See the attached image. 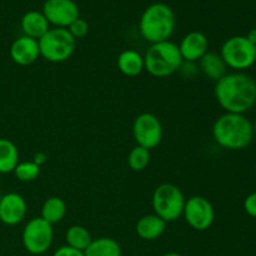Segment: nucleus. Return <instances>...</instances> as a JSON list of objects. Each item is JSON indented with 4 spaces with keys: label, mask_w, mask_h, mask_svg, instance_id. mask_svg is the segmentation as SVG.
<instances>
[{
    "label": "nucleus",
    "mask_w": 256,
    "mask_h": 256,
    "mask_svg": "<svg viewBox=\"0 0 256 256\" xmlns=\"http://www.w3.org/2000/svg\"><path fill=\"white\" fill-rule=\"evenodd\" d=\"M214 94L225 112L245 114L256 102V82L242 72H230L215 82Z\"/></svg>",
    "instance_id": "nucleus-1"
},
{
    "label": "nucleus",
    "mask_w": 256,
    "mask_h": 256,
    "mask_svg": "<svg viewBox=\"0 0 256 256\" xmlns=\"http://www.w3.org/2000/svg\"><path fill=\"white\" fill-rule=\"evenodd\" d=\"M212 136L224 149L242 150L252 142L254 128L244 114L225 112L215 120Z\"/></svg>",
    "instance_id": "nucleus-2"
},
{
    "label": "nucleus",
    "mask_w": 256,
    "mask_h": 256,
    "mask_svg": "<svg viewBox=\"0 0 256 256\" xmlns=\"http://www.w3.org/2000/svg\"><path fill=\"white\" fill-rule=\"evenodd\" d=\"M174 10L165 2H152L142 12L139 22L140 34L146 42H166L175 30Z\"/></svg>",
    "instance_id": "nucleus-3"
},
{
    "label": "nucleus",
    "mask_w": 256,
    "mask_h": 256,
    "mask_svg": "<svg viewBox=\"0 0 256 256\" xmlns=\"http://www.w3.org/2000/svg\"><path fill=\"white\" fill-rule=\"evenodd\" d=\"M182 62L179 46L170 40L152 44L144 56L145 70L155 78H166L179 72Z\"/></svg>",
    "instance_id": "nucleus-4"
},
{
    "label": "nucleus",
    "mask_w": 256,
    "mask_h": 256,
    "mask_svg": "<svg viewBox=\"0 0 256 256\" xmlns=\"http://www.w3.org/2000/svg\"><path fill=\"white\" fill-rule=\"evenodd\" d=\"M40 56L50 62H64L74 54L76 40L65 28L49 29L39 40Z\"/></svg>",
    "instance_id": "nucleus-5"
},
{
    "label": "nucleus",
    "mask_w": 256,
    "mask_h": 256,
    "mask_svg": "<svg viewBox=\"0 0 256 256\" xmlns=\"http://www.w3.org/2000/svg\"><path fill=\"white\" fill-rule=\"evenodd\" d=\"M184 194L182 189L174 184H165L159 185L154 190L152 196V205L154 214L162 218L164 222H175L182 216L185 206Z\"/></svg>",
    "instance_id": "nucleus-6"
},
{
    "label": "nucleus",
    "mask_w": 256,
    "mask_h": 256,
    "mask_svg": "<svg viewBox=\"0 0 256 256\" xmlns=\"http://www.w3.org/2000/svg\"><path fill=\"white\" fill-rule=\"evenodd\" d=\"M220 55L228 68L242 72L255 64L256 46L248 40L246 36L236 35L225 40Z\"/></svg>",
    "instance_id": "nucleus-7"
},
{
    "label": "nucleus",
    "mask_w": 256,
    "mask_h": 256,
    "mask_svg": "<svg viewBox=\"0 0 256 256\" xmlns=\"http://www.w3.org/2000/svg\"><path fill=\"white\" fill-rule=\"evenodd\" d=\"M54 240L52 225L42 218H32L22 229V242L25 250L32 255L45 254Z\"/></svg>",
    "instance_id": "nucleus-8"
},
{
    "label": "nucleus",
    "mask_w": 256,
    "mask_h": 256,
    "mask_svg": "<svg viewBox=\"0 0 256 256\" xmlns=\"http://www.w3.org/2000/svg\"><path fill=\"white\" fill-rule=\"evenodd\" d=\"M132 135L136 145L152 150L162 140V125L156 115L142 112L132 122Z\"/></svg>",
    "instance_id": "nucleus-9"
},
{
    "label": "nucleus",
    "mask_w": 256,
    "mask_h": 256,
    "mask_svg": "<svg viewBox=\"0 0 256 256\" xmlns=\"http://www.w3.org/2000/svg\"><path fill=\"white\" fill-rule=\"evenodd\" d=\"M185 222L189 226L198 232H205L210 229L215 220V210L212 202L204 196L195 195L185 202L182 212Z\"/></svg>",
    "instance_id": "nucleus-10"
},
{
    "label": "nucleus",
    "mask_w": 256,
    "mask_h": 256,
    "mask_svg": "<svg viewBox=\"0 0 256 256\" xmlns=\"http://www.w3.org/2000/svg\"><path fill=\"white\" fill-rule=\"evenodd\" d=\"M42 12L49 24L65 29L79 18V8L74 0H46Z\"/></svg>",
    "instance_id": "nucleus-11"
},
{
    "label": "nucleus",
    "mask_w": 256,
    "mask_h": 256,
    "mask_svg": "<svg viewBox=\"0 0 256 256\" xmlns=\"http://www.w3.org/2000/svg\"><path fill=\"white\" fill-rule=\"evenodd\" d=\"M28 205L18 192H8L0 198V222L8 226L20 224L25 219Z\"/></svg>",
    "instance_id": "nucleus-12"
},
{
    "label": "nucleus",
    "mask_w": 256,
    "mask_h": 256,
    "mask_svg": "<svg viewBox=\"0 0 256 256\" xmlns=\"http://www.w3.org/2000/svg\"><path fill=\"white\" fill-rule=\"evenodd\" d=\"M178 46L184 62H196L208 52L209 40L204 32H190L182 38Z\"/></svg>",
    "instance_id": "nucleus-13"
},
{
    "label": "nucleus",
    "mask_w": 256,
    "mask_h": 256,
    "mask_svg": "<svg viewBox=\"0 0 256 256\" xmlns=\"http://www.w3.org/2000/svg\"><path fill=\"white\" fill-rule=\"evenodd\" d=\"M40 56L39 42L29 36L18 38L10 46V58L18 65H30L36 62Z\"/></svg>",
    "instance_id": "nucleus-14"
},
{
    "label": "nucleus",
    "mask_w": 256,
    "mask_h": 256,
    "mask_svg": "<svg viewBox=\"0 0 256 256\" xmlns=\"http://www.w3.org/2000/svg\"><path fill=\"white\" fill-rule=\"evenodd\" d=\"M136 234L140 239L152 242L156 240L164 234L166 229V222L155 214L144 215L136 222Z\"/></svg>",
    "instance_id": "nucleus-15"
},
{
    "label": "nucleus",
    "mask_w": 256,
    "mask_h": 256,
    "mask_svg": "<svg viewBox=\"0 0 256 256\" xmlns=\"http://www.w3.org/2000/svg\"><path fill=\"white\" fill-rule=\"evenodd\" d=\"M20 25H22V30L25 36L35 40H39L50 29V24L42 12H36V10H30L25 12L22 15Z\"/></svg>",
    "instance_id": "nucleus-16"
},
{
    "label": "nucleus",
    "mask_w": 256,
    "mask_h": 256,
    "mask_svg": "<svg viewBox=\"0 0 256 256\" xmlns=\"http://www.w3.org/2000/svg\"><path fill=\"white\" fill-rule=\"evenodd\" d=\"M199 69L208 79L216 82L224 75H226L228 66L224 60H222V55L216 54V52H208L199 60Z\"/></svg>",
    "instance_id": "nucleus-17"
},
{
    "label": "nucleus",
    "mask_w": 256,
    "mask_h": 256,
    "mask_svg": "<svg viewBox=\"0 0 256 256\" xmlns=\"http://www.w3.org/2000/svg\"><path fill=\"white\" fill-rule=\"evenodd\" d=\"M116 64L118 69L122 74L130 78L138 76L145 69L144 56L132 49H128L120 52L119 56H118Z\"/></svg>",
    "instance_id": "nucleus-18"
},
{
    "label": "nucleus",
    "mask_w": 256,
    "mask_h": 256,
    "mask_svg": "<svg viewBox=\"0 0 256 256\" xmlns=\"http://www.w3.org/2000/svg\"><path fill=\"white\" fill-rule=\"evenodd\" d=\"M85 256H122V246L112 238H98L92 239L89 246L85 249Z\"/></svg>",
    "instance_id": "nucleus-19"
},
{
    "label": "nucleus",
    "mask_w": 256,
    "mask_h": 256,
    "mask_svg": "<svg viewBox=\"0 0 256 256\" xmlns=\"http://www.w3.org/2000/svg\"><path fill=\"white\" fill-rule=\"evenodd\" d=\"M19 164V150L9 139L0 138V174L14 172Z\"/></svg>",
    "instance_id": "nucleus-20"
},
{
    "label": "nucleus",
    "mask_w": 256,
    "mask_h": 256,
    "mask_svg": "<svg viewBox=\"0 0 256 256\" xmlns=\"http://www.w3.org/2000/svg\"><path fill=\"white\" fill-rule=\"evenodd\" d=\"M66 215V202L59 196L48 198L42 206V215L40 218L54 225L60 222Z\"/></svg>",
    "instance_id": "nucleus-21"
},
{
    "label": "nucleus",
    "mask_w": 256,
    "mask_h": 256,
    "mask_svg": "<svg viewBox=\"0 0 256 256\" xmlns=\"http://www.w3.org/2000/svg\"><path fill=\"white\" fill-rule=\"evenodd\" d=\"M65 242L68 246L79 252H85L92 242V234L82 225H72L65 232Z\"/></svg>",
    "instance_id": "nucleus-22"
},
{
    "label": "nucleus",
    "mask_w": 256,
    "mask_h": 256,
    "mask_svg": "<svg viewBox=\"0 0 256 256\" xmlns=\"http://www.w3.org/2000/svg\"><path fill=\"white\" fill-rule=\"evenodd\" d=\"M149 162L150 150L139 146V145L132 148L128 155V165L132 172H142V170L146 169Z\"/></svg>",
    "instance_id": "nucleus-23"
},
{
    "label": "nucleus",
    "mask_w": 256,
    "mask_h": 256,
    "mask_svg": "<svg viewBox=\"0 0 256 256\" xmlns=\"http://www.w3.org/2000/svg\"><path fill=\"white\" fill-rule=\"evenodd\" d=\"M12 172L19 182H34L40 175V166L34 162H19Z\"/></svg>",
    "instance_id": "nucleus-24"
},
{
    "label": "nucleus",
    "mask_w": 256,
    "mask_h": 256,
    "mask_svg": "<svg viewBox=\"0 0 256 256\" xmlns=\"http://www.w3.org/2000/svg\"><path fill=\"white\" fill-rule=\"evenodd\" d=\"M68 30H69V32L72 35V38H74L75 40L82 39V38L86 36L88 32H89V24H88L86 20L82 19V18L79 16L68 26Z\"/></svg>",
    "instance_id": "nucleus-25"
},
{
    "label": "nucleus",
    "mask_w": 256,
    "mask_h": 256,
    "mask_svg": "<svg viewBox=\"0 0 256 256\" xmlns=\"http://www.w3.org/2000/svg\"><path fill=\"white\" fill-rule=\"evenodd\" d=\"M244 210L252 218H256V192L248 195L244 200Z\"/></svg>",
    "instance_id": "nucleus-26"
},
{
    "label": "nucleus",
    "mask_w": 256,
    "mask_h": 256,
    "mask_svg": "<svg viewBox=\"0 0 256 256\" xmlns=\"http://www.w3.org/2000/svg\"><path fill=\"white\" fill-rule=\"evenodd\" d=\"M52 256H85V254L84 252H79V250H75L65 245V246H60L59 249L55 250Z\"/></svg>",
    "instance_id": "nucleus-27"
},
{
    "label": "nucleus",
    "mask_w": 256,
    "mask_h": 256,
    "mask_svg": "<svg viewBox=\"0 0 256 256\" xmlns=\"http://www.w3.org/2000/svg\"><path fill=\"white\" fill-rule=\"evenodd\" d=\"M32 162H34L35 164L39 165V166H42V164H44L45 162V155L42 154V152H38V154H35L34 160H32Z\"/></svg>",
    "instance_id": "nucleus-28"
},
{
    "label": "nucleus",
    "mask_w": 256,
    "mask_h": 256,
    "mask_svg": "<svg viewBox=\"0 0 256 256\" xmlns=\"http://www.w3.org/2000/svg\"><path fill=\"white\" fill-rule=\"evenodd\" d=\"M246 38L252 44H254L256 46V28H254V29H252L249 32H248Z\"/></svg>",
    "instance_id": "nucleus-29"
},
{
    "label": "nucleus",
    "mask_w": 256,
    "mask_h": 256,
    "mask_svg": "<svg viewBox=\"0 0 256 256\" xmlns=\"http://www.w3.org/2000/svg\"><path fill=\"white\" fill-rule=\"evenodd\" d=\"M162 256H182V255L179 254V252H166V254H164V255H162Z\"/></svg>",
    "instance_id": "nucleus-30"
},
{
    "label": "nucleus",
    "mask_w": 256,
    "mask_h": 256,
    "mask_svg": "<svg viewBox=\"0 0 256 256\" xmlns=\"http://www.w3.org/2000/svg\"><path fill=\"white\" fill-rule=\"evenodd\" d=\"M252 128H254V134L256 135V122H255V124H254V126H252Z\"/></svg>",
    "instance_id": "nucleus-31"
},
{
    "label": "nucleus",
    "mask_w": 256,
    "mask_h": 256,
    "mask_svg": "<svg viewBox=\"0 0 256 256\" xmlns=\"http://www.w3.org/2000/svg\"><path fill=\"white\" fill-rule=\"evenodd\" d=\"M255 175H256V164H255Z\"/></svg>",
    "instance_id": "nucleus-32"
}]
</instances>
